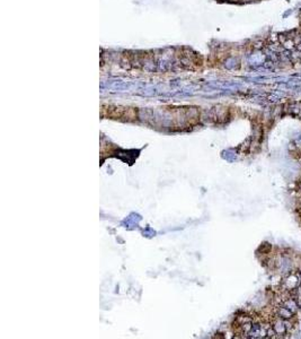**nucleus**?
<instances>
[{"label": "nucleus", "instance_id": "nucleus-2", "mask_svg": "<svg viewBox=\"0 0 301 339\" xmlns=\"http://www.w3.org/2000/svg\"><path fill=\"white\" fill-rule=\"evenodd\" d=\"M300 59H301V52L300 51L297 50V49L292 50V53H291V56H290V60H292V61H294V62H297V61H299Z\"/></svg>", "mask_w": 301, "mask_h": 339}, {"label": "nucleus", "instance_id": "nucleus-3", "mask_svg": "<svg viewBox=\"0 0 301 339\" xmlns=\"http://www.w3.org/2000/svg\"><path fill=\"white\" fill-rule=\"evenodd\" d=\"M295 49L299 50V51H300V52H301V43H299V44H297V46H295Z\"/></svg>", "mask_w": 301, "mask_h": 339}, {"label": "nucleus", "instance_id": "nucleus-1", "mask_svg": "<svg viewBox=\"0 0 301 339\" xmlns=\"http://www.w3.org/2000/svg\"><path fill=\"white\" fill-rule=\"evenodd\" d=\"M282 46H283V49L284 50H287V51H292V50L295 49V43H294L293 39H287L285 42L282 43Z\"/></svg>", "mask_w": 301, "mask_h": 339}]
</instances>
